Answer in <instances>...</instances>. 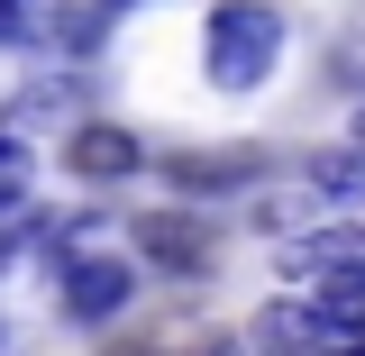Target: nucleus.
Wrapping results in <instances>:
<instances>
[{
    "label": "nucleus",
    "mask_w": 365,
    "mask_h": 356,
    "mask_svg": "<svg viewBox=\"0 0 365 356\" xmlns=\"http://www.w3.org/2000/svg\"><path fill=\"white\" fill-rule=\"evenodd\" d=\"M274 64H283V19L265 0H210V19H201V73H210V91H256Z\"/></svg>",
    "instance_id": "1"
},
{
    "label": "nucleus",
    "mask_w": 365,
    "mask_h": 356,
    "mask_svg": "<svg viewBox=\"0 0 365 356\" xmlns=\"http://www.w3.org/2000/svg\"><path fill=\"white\" fill-rule=\"evenodd\" d=\"M55 293H64V320L73 329H110V320L137 302V265L128 256H101V247H73L55 265Z\"/></svg>",
    "instance_id": "2"
},
{
    "label": "nucleus",
    "mask_w": 365,
    "mask_h": 356,
    "mask_svg": "<svg viewBox=\"0 0 365 356\" xmlns=\"http://www.w3.org/2000/svg\"><path fill=\"white\" fill-rule=\"evenodd\" d=\"M64 165L83 183H128V174H146V146H137V128H119V119H83V128L64 137Z\"/></svg>",
    "instance_id": "3"
},
{
    "label": "nucleus",
    "mask_w": 365,
    "mask_h": 356,
    "mask_svg": "<svg viewBox=\"0 0 365 356\" xmlns=\"http://www.w3.org/2000/svg\"><path fill=\"white\" fill-rule=\"evenodd\" d=\"M137 265H155V274H210V228L192 220V210L137 220Z\"/></svg>",
    "instance_id": "4"
},
{
    "label": "nucleus",
    "mask_w": 365,
    "mask_h": 356,
    "mask_svg": "<svg viewBox=\"0 0 365 356\" xmlns=\"http://www.w3.org/2000/svg\"><path fill=\"white\" fill-rule=\"evenodd\" d=\"M165 174H174L182 192H247V183H256V156H174Z\"/></svg>",
    "instance_id": "5"
},
{
    "label": "nucleus",
    "mask_w": 365,
    "mask_h": 356,
    "mask_svg": "<svg viewBox=\"0 0 365 356\" xmlns=\"http://www.w3.org/2000/svg\"><path fill=\"white\" fill-rule=\"evenodd\" d=\"M28 220V146L19 137H0V228Z\"/></svg>",
    "instance_id": "6"
},
{
    "label": "nucleus",
    "mask_w": 365,
    "mask_h": 356,
    "mask_svg": "<svg viewBox=\"0 0 365 356\" xmlns=\"http://www.w3.org/2000/svg\"><path fill=\"white\" fill-rule=\"evenodd\" d=\"M37 9H46V0H0V46L37 37Z\"/></svg>",
    "instance_id": "7"
},
{
    "label": "nucleus",
    "mask_w": 365,
    "mask_h": 356,
    "mask_svg": "<svg viewBox=\"0 0 365 356\" xmlns=\"http://www.w3.org/2000/svg\"><path fill=\"white\" fill-rule=\"evenodd\" d=\"M192 356H247V347H237V338H201Z\"/></svg>",
    "instance_id": "8"
},
{
    "label": "nucleus",
    "mask_w": 365,
    "mask_h": 356,
    "mask_svg": "<svg viewBox=\"0 0 365 356\" xmlns=\"http://www.w3.org/2000/svg\"><path fill=\"white\" fill-rule=\"evenodd\" d=\"M101 9H128V0H101Z\"/></svg>",
    "instance_id": "9"
}]
</instances>
